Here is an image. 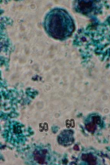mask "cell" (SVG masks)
I'll list each match as a JSON object with an SVG mask.
<instances>
[{
  "mask_svg": "<svg viewBox=\"0 0 110 165\" xmlns=\"http://www.w3.org/2000/svg\"><path fill=\"white\" fill-rule=\"evenodd\" d=\"M45 28L52 38L65 40L70 37L74 31V21L64 9H55L46 17Z\"/></svg>",
  "mask_w": 110,
  "mask_h": 165,
  "instance_id": "obj_1",
  "label": "cell"
},
{
  "mask_svg": "<svg viewBox=\"0 0 110 165\" xmlns=\"http://www.w3.org/2000/svg\"><path fill=\"white\" fill-rule=\"evenodd\" d=\"M74 142L73 132L71 130H66L61 132L58 136V143L61 145L69 146Z\"/></svg>",
  "mask_w": 110,
  "mask_h": 165,
  "instance_id": "obj_2",
  "label": "cell"
},
{
  "mask_svg": "<svg viewBox=\"0 0 110 165\" xmlns=\"http://www.w3.org/2000/svg\"><path fill=\"white\" fill-rule=\"evenodd\" d=\"M78 3V9L83 13L90 12L93 8L94 4L92 1H79Z\"/></svg>",
  "mask_w": 110,
  "mask_h": 165,
  "instance_id": "obj_3",
  "label": "cell"
},
{
  "mask_svg": "<svg viewBox=\"0 0 110 165\" xmlns=\"http://www.w3.org/2000/svg\"><path fill=\"white\" fill-rule=\"evenodd\" d=\"M47 154V151L46 150H35L33 152L34 160L39 164H45L46 161V155Z\"/></svg>",
  "mask_w": 110,
  "mask_h": 165,
  "instance_id": "obj_4",
  "label": "cell"
},
{
  "mask_svg": "<svg viewBox=\"0 0 110 165\" xmlns=\"http://www.w3.org/2000/svg\"><path fill=\"white\" fill-rule=\"evenodd\" d=\"M81 160L83 162H86L88 164L95 165L97 164V160L96 157L90 153H86V154H83L81 156Z\"/></svg>",
  "mask_w": 110,
  "mask_h": 165,
  "instance_id": "obj_5",
  "label": "cell"
},
{
  "mask_svg": "<svg viewBox=\"0 0 110 165\" xmlns=\"http://www.w3.org/2000/svg\"><path fill=\"white\" fill-rule=\"evenodd\" d=\"M97 124L96 123H94L92 119L90 121V122H87L86 124V128L88 131L91 132V133H93V132L95 131L96 128H97Z\"/></svg>",
  "mask_w": 110,
  "mask_h": 165,
  "instance_id": "obj_6",
  "label": "cell"
},
{
  "mask_svg": "<svg viewBox=\"0 0 110 165\" xmlns=\"http://www.w3.org/2000/svg\"><path fill=\"white\" fill-rule=\"evenodd\" d=\"M66 127L69 128H73L75 126L74 120H73V119L66 120Z\"/></svg>",
  "mask_w": 110,
  "mask_h": 165,
  "instance_id": "obj_7",
  "label": "cell"
},
{
  "mask_svg": "<svg viewBox=\"0 0 110 165\" xmlns=\"http://www.w3.org/2000/svg\"><path fill=\"white\" fill-rule=\"evenodd\" d=\"M74 149L76 150H79V147H78V145H75V146H74Z\"/></svg>",
  "mask_w": 110,
  "mask_h": 165,
  "instance_id": "obj_8",
  "label": "cell"
}]
</instances>
